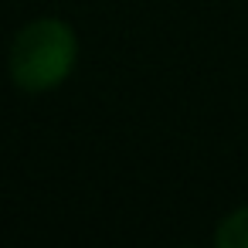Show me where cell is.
Segmentation results:
<instances>
[{
  "label": "cell",
  "mask_w": 248,
  "mask_h": 248,
  "mask_svg": "<svg viewBox=\"0 0 248 248\" xmlns=\"http://www.w3.org/2000/svg\"><path fill=\"white\" fill-rule=\"evenodd\" d=\"M78 65V34L65 17L28 21L7 51L11 82L28 95H45L62 89Z\"/></svg>",
  "instance_id": "6da1fadb"
},
{
  "label": "cell",
  "mask_w": 248,
  "mask_h": 248,
  "mask_svg": "<svg viewBox=\"0 0 248 248\" xmlns=\"http://www.w3.org/2000/svg\"><path fill=\"white\" fill-rule=\"evenodd\" d=\"M214 245L217 248H248V204L228 211L217 228H214Z\"/></svg>",
  "instance_id": "7a4b0ae2"
}]
</instances>
